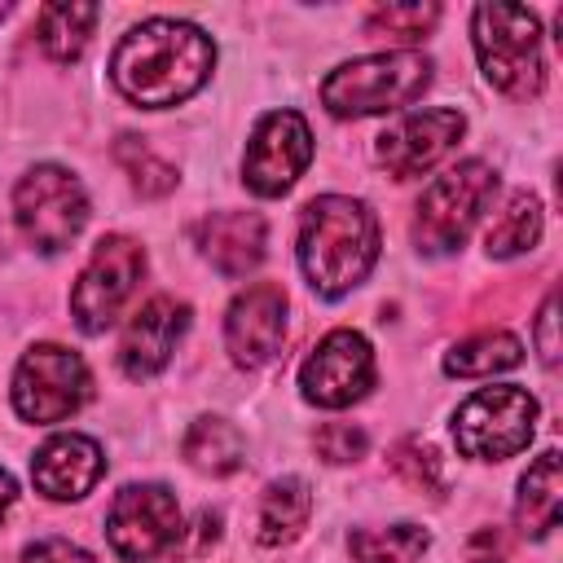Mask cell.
Masks as SVG:
<instances>
[{"mask_svg": "<svg viewBox=\"0 0 563 563\" xmlns=\"http://www.w3.org/2000/svg\"><path fill=\"white\" fill-rule=\"evenodd\" d=\"M440 9L435 4H387L369 13V31L374 35H400V40H418L435 26Z\"/></svg>", "mask_w": 563, "mask_h": 563, "instance_id": "27", "label": "cell"}, {"mask_svg": "<svg viewBox=\"0 0 563 563\" xmlns=\"http://www.w3.org/2000/svg\"><path fill=\"white\" fill-rule=\"evenodd\" d=\"M211 62L216 44L194 22L150 18L119 40L110 57V79L132 106L167 110L207 84Z\"/></svg>", "mask_w": 563, "mask_h": 563, "instance_id": "1", "label": "cell"}, {"mask_svg": "<svg viewBox=\"0 0 563 563\" xmlns=\"http://www.w3.org/2000/svg\"><path fill=\"white\" fill-rule=\"evenodd\" d=\"M308 158H312V132H308L303 114L273 110L251 132V145H246V158H242V176L260 198H277L299 180Z\"/></svg>", "mask_w": 563, "mask_h": 563, "instance_id": "11", "label": "cell"}, {"mask_svg": "<svg viewBox=\"0 0 563 563\" xmlns=\"http://www.w3.org/2000/svg\"><path fill=\"white\" fill-rule=\"evenodd\" d=\"M308 515H312V493H308V484H303L299 475L273 479V484L264 488V497H260V519H255L260 545H286V541H295V537L303 532Z\"/></svg>", "mask_w": 563, "mask_h": 563, "instance_id": "19", "label": "cell"}, {"mask_svg": "<svg viewBox=\"0 0 563 563\" xmlns=\"http://www.w3.org/2000/svg\"><path fill=\"white\" fill-rule=\"evenodd\" d=\"M216 537H220V515H211V510H202V515L194 519V528H180V537H176V545H172V554H185V559H198V554H207V550L216 545Z\"/></svg>", "mask_w": 563, "mask_h": 563, "instance_id": "29", "label": "cell"}, {"mask_svg": "<svg viewBox=\"0 0 563 563\" xmlns=\"http://www.w3.org/2000/svg\"><path fill=\"white\" fill-rule=\"evenodd\" d=\"M185 325H189V308L180 299H172V295H154L123 325V339H119V365H123V374L136 378V383L141 378H154L167 365L172 347L180 343Z\"/></svg>", "mask_w": 563, "mask_h": 563, "instance_id": "15", "label": "cell"}, {"mask_svg": "<svg viewBox=\"0 0 563 563\" xmlns=\"http://www.w3.org/2000/svg\"><path fill=\"white\" fill-rule=\"evenodd\" d=\"M101 18L97 4H79V0H62V4H44L40 9V22H35V35H40V48L53 57V62H75L92 35V22Z\"/></svg>", "mask_w": 563, "mask_h": 563, "instance_id": "20", "label": "cell"}, {"mask_svg": "<svg viewBox=\"0 0 563 563\" xmlns=\"http://www.w3.org/2000/svg\"><path fill=\"white\" fill-rule=\"evenodd\" d=\"M114 158H119V167L132 176V185H136L145 198H158V194H172V189H176V167L163 163L141 136H119Z\"/></svg>", "mask_w": 563, "mask_h": 563, "instance_id": "25", "label": "cell"}, {"mask_svg": "<svg viewBox=\"0 0 563 563\" xmlns=\"http://www.w3.org/2000/svg\"><path fill=\"white\" fill-rule=\"evenodd\" d=\"M559 303H554V295H545V303H541V312H537V347H541V361L545 365H554L559 361V312H554Z\"/></svg>", "mask_w": 563, "mask_h": 563, "instance_id": "31", "label": "cell"}, {"mask_svg": "<svg viewBox=\"0 0 563 563\" xmlns=\"http://www.w3.org/2000/svg\"><path fill=\"white\" fill-rule=\"evenodd\" d=\"M202 255L220 277H246L264 260V216L260 211H216L194 229Z\"/></svg>", "mask_w": 563, "mask_h": 563, "instance_id": "17", "label": "cell"}, {"mask_svg": "<svg viewBox=\"0 0 563 563\" xmlns=\"http://www.w3.org/2000/svg\"><path fill=\"white\" fill-rule=\"evenodd\" d=\"M13 220L35 251L53 255L79 238L88 220V194L66 167L40 163L13 189Z\"/></svg>", "mask_w": 563, "mask_h": 563, "instance_id": "7", "label": "cell"}, {"mask_svg": "<svg viewBox=\"0 0 563 563\" xmlns=\"http://www.w3.org/2000/svg\"><path fill=\"white\" fill-rule=\"evenodd\" d=\"M471 40L479 53V70L488 75L493 88L506 97H537L545 84V62H541V26L537 13L523 4H479L471 18Z\"/></svg>", "mask_w": 563, "mask_h": 563, "instance_id": "3", "label": "cell"}, {"mask_svg": "<svg viewBox=\"0 0 563 563\" xmlns=\"http://www.w3.org/2000/svg\"><path fill=\"white\" fill-rule=\"evenodd\" d=\"M537 431V400L523 387H479L453 413V440L475 462H501L528 449Z\"/></svg>", "mask_w": 563, "mask_h": 563, "instance_id": "6", "label": "cell"}, {"mask_svg": "<svg viewBox=\"0 0 563 563\" xmlns=\"http://www.w3.org/2000/svg\"><path fill=\"white\" fill-rule=\"evenodd\" d=\"M317 453L325 457V462H356V457H365V449H369V440H365V431L361 427H352V422H325L321 431H317Z\"/></svg>", "mask_w": 563, "mask_h": 563, "instance_id": "28", "label": "cell"}, {"mask_svg": "<svg viewBox=\"0 0 563 563\" xmlns=\"http://www.w3.org/2000/svg\"><path fill=\"white\" fill-rule=\"evenodd\" d=\"M299 387L321 409H343L374 387V352L356 330H330L299 369Z\"/></svg>", "mask_w": 563, "mask_h": 563, "instance_id": "12", "label": "cell"}, {"mask_svg": "<svg viewBox=\"0 0 563 563\" xmlns=\"http://www.w3.org/2000/svg\"><path fill=\"white\" fill-rule=\"evenodd\" d=\"M427 84H431V62L413 48H396V53L343 62L321 84V101L339 119H361V114H383V110L409 106Z\"/></svg>", "mask_w": 563, "mask_h": 563, "instance_id": "4", "label": "cell"}, {"mask_svg": "<svg viewBox=\"0 0 563 563\" xmlns=\"http://www.w3.org/2000/svg\"><path fill=\"white\" fill-rule=\"evenodd\" d=\"M13 497H18V484H13V475L0 466V519H4V510L13 506Z\"/></svg>", "mask_w": 563, "mask_h": 563, "instance_id": "32", "label": "cell"}, {"mask_svg": "<svg viewBox=\"0 0 563 563\" xmlns=\"http://www.w3.org/2000/svg\"><path fill=\"white\" fill-rule=\"evenodd\" d=\"M286 339V290L273 282H255L246 286L224 317V343L233 365L242 369H260L282 352Z\"/></svg>", "mask_w": 563, "mask_h": 563, "instance_id": "14", "label": "cell"}, {"mask_svg": "<svg viewBox=\"0 0 563 563\" xmlns=\"http://www.w3.org/2000/svg\"><path fill=\"white\" fill-rule=\"evenodd\" d=\"M88 365L62 343H35L13 374V409L26 422H62L88 400Z\"/></svg>", "mask_w": 563, "mask_h": 563, "instance_id": "8", "label": "cell"}, {"mask_svg": "<svg viewBox=\"0 0 563 563\" xmlns=\"http://www.w3.org/2000/svg\"><path fill=\"white\" fill-rule=\"evenodd\" d=\"M493 194H497V176L479 158H466L453 172L435 176L427 185V194L418 198V220H413L418 246L431 251V255L457 251L466 242V233L475 229V220H479V211L488 207Z\"/></svg>", "mask_w": 563, "mask_h": 563, "instance_id": "5", "label": "cell"}, {"mask_svg": "<svg viewBox=\"0 0 563 563\" xmlns=\"http://www.w3.org/2000/svg\"><path fill=\"white\" fill-rule=\"evenodd\" d=\"M519 361H523L519 339L506 334V330H488V334H471L466 343H457V347L444 356V369L457 374V378H484V374L515 369Z\"/></svg>", "mask_w": 563, "mask_h": 563, "instance_id": "22", "label": "cell"}, {"mask_svg": "<svg viewBox=\"0 0 563 563\" xmlns=\"http://www.w3.org/2000/svg\"><path fill=\"white\" fill-rule=\"evenodd\" d=\"M22 563H92L88 550L62 541V537H48V541H35L22 550Z\"/></svg>", "mask_w": 563, "mask_h": 563, "instance_id": "30", "label": "cell"}, {"mask_svg": "<svg viewBox=\"0 0 563 563\" xmlns=\"http://www.w3.org/2000/svg\"><path fill=\"white\" fill-rule=\"evenodd\" d=\"M378 260V220L365 202L325 194L299 216V264L317 295L339 299L365 282Z\"/></svg>", "mask_w": 563, "mask_h": 563, "instance_id": "2", "label": "cell"}, {"mask_svg": "<svg viewBox=\"0 0 563 563\" xmlns=\"http://www.w3.org/2000/svg\"><path fill=\"white\" fill-rule=\"evenodd\" d=\"M462 132H466V119H462V110H449V106L405 114L396 128H387L378 136V163L396 180L422 176L462 141Z\"/></svg>", "mask_w": 563, "mask_h": 563, "instance_id": "13", "label": "cell"}, {"mask_svg": "<svg viewBox=\"0 0 563 563\" xmlns=\"http://www.w3.org/2000/svg\"><path fill=\"white\" fill-rule=\"evenodd\" d=\"M141 273H145V251H141V242H132V238H123V233L101 238V242L92 246L88 268L79 273L75 290H70V312H75L79 330L101 334V330L123 312V303L132 299Z\"/></svg>", "mask_w": 563, "mask_h": 563, "instance_id": "9", "label": "cell"}, {"mask_svg": "<svg viewBox=\"0 0 563 563\" xmlns=\"http://www.w3.org/2000/svg\"><path fill=\"white\" fill-rule=\"evenodd\" d=\"M559 506H563V471H559V453L545 449L519 479V497H515V523L528 537H545L559 523Z\"/></svg>", "mask_w": 563, "mask_h": 563, "instance_id": "18", "label": "cell"}, {"mask_svg": "<svg viewBox=\"0 0 563 563\" xmlns=\"http://www.w3.org/2000/svg\"><path fill=\"white\" fill-rule=\"evenodd\" d=\"M391 471H396L409 488H418V493H431V497L444 493L440 457H435V449L422 444V440H400V444L391 449Z\"/></svg>", "mask_w": 563, "mask_h": 563, "instance_id": "26", "label": "cell"}, {"mask_svg": "<svg viewBox=\"0 0 563 563\" xmlns=\"http://www.w3.org/2000/svg\"><path fill=\"white\" fill-rule=\"evenodd\" d=\"M246 457V444H242V431L224 418H198L189 431H185V462L194 471H207V475H229L238 471Z\"/></svg>", "mask_w": 563, "mask_h": 563, "instance_id": "21", "label": "cell"}, {"mask_svg": "<svg viewBox=\"0 0 563 563\" xmlns=\"http://www.w3.org/2000/svg\"><path fill=\"white\" fill-rule=\"evenodd\" d=\"M431 545L427 528L418 523H391V528H356L347 537V550L356 563H418Z\"/></svg>", "mask_w": 563, "mask_h": 563, "instance_id": "23", "label": "cell"}, {"mask_svg": "<svg viewBox=\"0 0 563 563\" xmlns=\"http://www.w3.org/2000/svg\"><path fill=\"white\" fill-rule=\"evenodd\" d=\"M537 238H541V202L532 194H515L510 207L501 211V220L488 224V238L484 242H488V255L510 260V255L532 251Z\"/></svg>", "mask_w": 563, "mask_h": 563, "instance_id": "24", "label": "cell"}, {"mask_svg": "<svg viewBox=\"0 0 563 563\" xmlns=\"http://www.w3.org/2000/svg\"><path fill=\"white\" fill-rule=\"evenodd\" d=\"M110 550L128 563H150L167 554L180 537V506L163 484H128L114 493L106 515Z\"/></svg>", "mask_w": 563, "mask_h": 563, "instance_id": "10", "label": "cell"}, {"mask_svg": "<svg viewBox=\"0 0 563 563\" xmlns=\"http://www.w3.org/2000/svg\"><path fill=\"white\" fill-rule=\"evenodd\" d=\"M101 471H106V457H101L97 440L75 435V431L44 440L40 453L31 457V479H35V488H40L44 497H53V501H75V497H84V493L101 479Z\"/></svg>", "mask_w": 563, "mask_h": 563, "instance_id": "16", "label": "cell"}]
</instances>
